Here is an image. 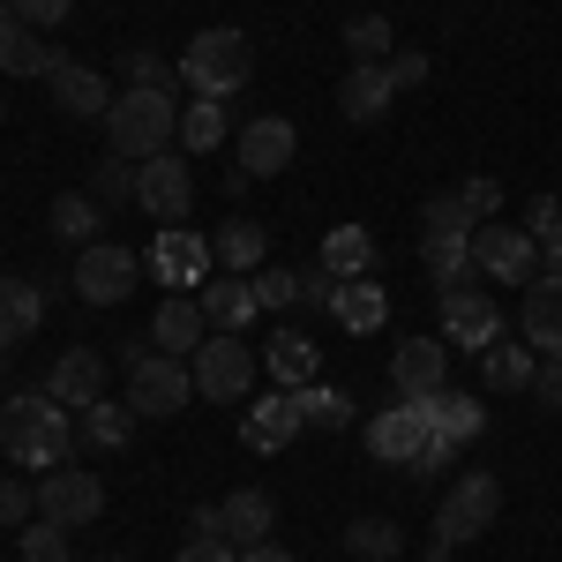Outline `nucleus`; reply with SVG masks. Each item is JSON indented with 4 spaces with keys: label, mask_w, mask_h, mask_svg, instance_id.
<instances>
[{
    "label": "nucleus",
    "mask_w": 562,
    "mask_h": 562,
    "mask_svg": "<svg viewBox=\"0 0 562 562\" xmlns=\"http://www.w3.org/2000/svg\"><path fill=\"white\" fill-rule=\"evenodd\" d=\"M0 450H8V465H31V473L76 465V420H68V405H53L45 390H15L0 405Z\"/></svg>",
    "instance_id": "obj_1"
},
{
    "label": "nucleus",
    "mask_w": 562,
    "mask_h": 562,
    "mask_svg": "<svg viewBox=\"0 0 562 562\" xmlns=\"http://www.w3.org/2000/svg\"><path fill=\"white\" fill-rule=\"evenodd\" d=\"M248 76H256V45H248V31H233V23L195 31L188 53H180V83L195 90V98H240Z\"/></svg>",
    "instance_id": "obj_2"
},
{
    "label": "nucleus",
    "mask_w": 562,
    "mask_h": 562,
    "mask_svg": "<svg viewBox=\"0 0 562 562\" xmlns=\"http://www.w3.org/2000/svg\"><path fill=\"white\" fill-rule=\"evenodd\" d=\"M105 143L121 150V158H158V150H173L180 143V98L173 90H121L113 98V113H105Z\"/></svg>",
    "instance_id": "obj_3"
},
{
    "label": "nucleus",
    "mask_w": 562,
    "mask_h": 562,
    "mask_svg": "<svg viewBox=\"0 0 562 562\" xmlns=\"http://www.w3.org/2000/svg\"><path fill=\"white\" fill-rule=\"evenodd\" d=\"M188 397H195V368L173 360V352H143V338L128 346V405L143 420H173L188 413Z\"/></svg>",
    "instance_id": "obj_4"
},
{
    "label": "nucleus",
    "mask_w": 562,
    "mask_h": 562,
    "mask_svg": "<svg viewBox=\"0 0 562 562\" xmlns=\"http://www.w3.org/2000/svg\"><path fill=\"white\" fill-rule=\"evenodd\" d=\"M503 518V480L473 465V473H458L442 487V510H435V540H450V548H473L487 525Z\"/></svg>",
    "instance_id": "obj_5"
},
{
    "label": "nucleus",
    "mask_w": 562,
    "mask_h": 562,
    "mask_svg": "<svg viewBox=\"0 0 562 562\" xmlns=\"http://www.w3.org/2000/svg\"><path fill=\"white\" fill-rule=\"evenodd\" d=\"M435 450V397H397V405H383L375 420H368V458L375 465H420Z\"/></svg>",
    "instance_id": "obj_6"
},
{
    "label": "nucleus",
    "mask_w": 562,
    "mask_h": 562,
    "mask_svg": "<svg viewBox=\"0 0 562 562\" xmlns=\"http://www.w3.org/2000/svg\"><path fill=\"white\" fill-rule=\"evenodd\" d=\"M188 368H195V397L203 405H240L256 390V346L248 338H225V330H211Z\"/></svg>",
    "instance_id": "obj_7"
},
{
    "label": "nucleus",
    "mask_w": 562,
    "mask_h": 562,
    "mask_svg": "<svg viewBox=\"0 0 562 562\" xmlns=\"http://www.w3.org/2000/svg\"><path fill=\"white\" fill-rule=\"evenodd\" d=\"M135 278H143V262H135V248H121V240L76 248V270H68V285H76L83 307H121L135 293Z\"/></svg>",
    "instance_id": "obj_8"
},
{
    "label": "nucleus",
    "mask_w": 562,
    "mask_h": 562,
    "mask_svg": "<svg viewBox=\"0 0 562 562\" xmlns=\"http://www.w3.org/2000/svg\"><path fill=\"white\" fill-rule=\"evenodd\" d=\"M473 278L487 285H532L540 278V240L525 225H473Z\"/></svg>",
    "instance_id": "obj_9"
},
{
    "label": "nucleus",
    "mask_w": 562,
    "mask_h": 562,
    "mask_svg": "<svg viewBox=\"0 0 562 562\" xmlns=\"http://www.w3.org/2000/svg\"><path fill=\"white\" fill-rule=\"evenodd\" d=\"M135 211L158 217V225H188V211H195V173H188L180 150H158V158L135 166Z\"/></svg>",
    "instance_id": "obj_10"
},
{
    "label": "nucleus",
    "mask_w": 562,
    "mask_h": 562,
    "mask_svg": "<svg viewBox=\"0 0 562 562\" xmlns=\"http://www.w3.org/2000/svg\"><path fill=\"white\" fill-rule=\"evenodd\" d=\"M150 278L166 285V293H203L211 285V270H217V256H211V240L195 233V225H166L158 240H150Z\"/></svg>",
    "instance_id": "obj_11"
},
{
    "label": "nucleus",
    "mask_w": 562,
    "mask_h": 562,
    "mask_svg": "<svg viewBox=\"0 0 562 562\" xmlns=\"http://www.w3.org/2000/svg\"><path fill=\"white\" fill-rule=\"evenodd\" d=\"M38 518L53 525H98L105 518V480L90 473V465H53V473H38Z\"/></svg>",
    "instance_id": "obj_12"
},
{
    "label": "nucleus",
    "mask_w": 562,
    "mask_h": 562,
    "mask_svg": "<svg viewBox=\"0 0 562 562\" xmlns=\"http://www.w3.org/2000/svg\"><path fill=\"white\" fill-rule=\"evenodd\" d=\"M503 338V307L487 285H442V346L450 352H487Z\"/></svg>",
    "instance_id": "obj_13"
},
{
    "label": "nucleus",
    "mask_w": 562,
    "mask_h": 562,
    "mask_svg": "<svg viewBox=\"0 0 562 562\" xmlns=\"http://www.w3.org/2000/svg\"><path fill=\"white\" fill-rule=\"evenodd\" d=\"M233 150H240V173H248V180H278L293 158H301V128L278 121V113H256L248 128L233 135Z\"/></svg>",
    "instance_id": "obj_14"
},
{
    "label": "nucleus",
    "mask_w": 562,
    "mask_h": 562,
    "mask_svg": "<svg viewBox=\"0 0 562 562\" xmlns=\"http://www.w3.org/2000/svg\"><path fill=\"white\" fill-rule=\"evenodd\" d=\"M390 383H397V397H442L450 390V346L442 338H405L390 352Z\"/></svg>",
    "instance_id": "obj_15"
},
{
    "label": "nucleus",
    "mask_w": 562,
    "mask_h": 562,
    "mask_svg": "<svg viewBox=\"0 0 562 562\" xmlns=\"http://www.w3.org/2000/svg\"><path fill=\"white\" fill-rule=\"evenodd\" d=\"M301 428H307V413H301V397L293 390H262V405H248L240 413V442L248 450H285V442H301Z\"/></svg>",
    "instance_id": "obj_16"
},
{
    "label": "nucleus",
    "mask_w": 562,
    "mask_h": 562,
    "mask_svg": "<svg viewBox=\"0 0 562 562\" xmlns=\"http://www.w3.org/2000/svg\"><path fill=\"white\" fill-rule=\"evenodd\" d=\"M45 397L68 405V413H76V405H98V397H105V352L68 346L53 368H45Z\"/></svg>",
    "instance_id": "obj_17"
},
{
    "label": "nucleus",
    "mask_w": 562,
    "mask_h": 562,
    "mask_svg": "<svg viewBox=\"0 0 562 562\" xmlns=\"http://www.w3.org/2000/svg\"><path fill=\"white\" fill-rule=\"evenodd\" d=\"M60 60H68L60 45H45L38 31L15 15V8H0V76H38V83H45Z\"/></svg>",
    "instance_id": "obj_18"
},
{
    "label": "nucleus",
    "mask_w": 562,
    "mask_h": 562,
    "mask_svg": "<svg viewBox=\"0 0 562 562\" xmlns=\"http://www.w3.org/2000/svg\"><path fill=\"white\" fill-rule=\"evenodd\" d=\"M203 330H211V315H203V301H195V293H166V301H158V315H150V346L173 352V360H195Z\"/></svg>",
    "instance_id": "obj_19"
},
{
    "label": "nucleus",
    "mask_w": 562,
    "mask_h": 562,
    "mask_svg": "<svg viewBox=\"0 0 562 562\" xmlns=\"http://www.w3.org/2000/svg\"><path fill=\"white\" fill-rule=\"evenodd\" d=\"M45 90H53V105H60L68 121H105V113H113L105 76H98V68H83V60H60V68L45 76Z\"/></svg>",
    "instance_id": "obj_20"
},
{
    "label": "nucleus",
    "mask_w": 562,
    "mask_h": 562,
    "mask_svg": "<svg viewBox=\"0 0 562 562\" xmlns=\"http://www.w3.org/2000/svg\"><path fill=\"white\" fill-rule=\"evenodd\" d=\"M518 330H525V346L540 352V360H548V352H562V278H548V270H540V278L525 285Z\"/></svg>",
    "instance_id": "obj_21"
},
{
    "label": "nucleus",
    "mask_w": 562,
    "mask_h": 562,
    "mask_svg": "<svg viewBox=\"0 0 562 562\" xmlns=\"http://www.w3.org/2000/svg\"><path fill=\"white\" fill-rule=\"evenodd\" d=\"M195 301H203V315H211V330H225V338H240V330H248V323L262 315L256 278H233V270H225V278H211Z\"/></svg>",
    "instance_id": "obj_22"
},
{
    "label": "nucleus",
    "mask_w": 562,
    "mask_h": 562,
    "mask_svg": "<svg viewBox=\"0 0 562 562\" xmlns=\"http://www.w3.org/2000/svg\"><path fill=\"white\" fill-rule=\"evenodd\" d=\"M330 315H338V330H352V338H375V330L390 323L383 278H346V285L330 293Z\"/></svg>",
    "instance_id": "obj_23"
},
{
    "label": "nucleus",
    "mask_w": 562,
    "mask_h": 562,
    "mask_svg": "<svg viewBox=\"0 0 562 562\" xmlns=\"http://www.w3.org/2000/svg\"><path fill=\"white\" fill-rule=\"evenodd\" d=\"M262 368L278 375V390H307V383H323V346L307 330H278L262 346Z\"/></svg>",
    "instance_id": "obj_24"
},
{
    "label": "nucleus",
    "mask_w": 562,
    "mask_h": 562,
    "mask_svg": "<svg viewBox=\"0 0 562 562\" xmlns=\"http://www.w3.org/2000/svg\"><path fill=\"white\" fill-rule=\"evenodd\" d=\"M45 285H53V278H0V352L23 346L45 323Z\"/></svg>",
    "instance_id": "obj_25"
},
{
    "label": "nucleus",
    "mask_w": 562,
    "mask_h": 562,
    "mask_svg": "<svg viewBox=\"0 0 562 562\" xmlns=\"http://www.w3.org/2000/svg\"><path fill=\"white\" fill-rule=\"evenodd\" d=\"M420 262H428L435 293H442V285H473V233H442V225H420Z\"/></svg>",
    "instance_id": "obj_26"
},
{
    "label": "nucleus",
    "mask_w": 562,
    "mask_h": 562,
    "mask_svg": "<svg viewBox=\"0 0 562 562\" xmlns=\"http://www.w3.org/2000/svg\"><path fill=\"white\" fill-rule=\"evenodd\" d=\"M390 105H397V90H390L383 68H352L346 83H338V113H346L352 128H375V121H390Z\"/></svg>",
    "instance_id": "obj_27"
},
{
    "label": "nucleus",
    "mask_w": 562,
    "mask_h": 562,
    "mask_svg": "<svg viewBox=\"0 0 562 562\" xmlns=\"http://www.w3.org/2000/svg\"><path fill=\"white\" fill-rule=\"evenodd\" d=\"M217 518H225V540H233V548H256V540H270V525H278V503H270L262 487H233V495L217 503Z\"/></svg>",
    "instance_id": "obj_28"
},
{
    "label": "nucleus",
    "mask_w": 562,
    "mask_h": 562,
    "mask_svg": "<svg viewBox=\"0 0 562 562\" xmlns=\"http://www.w3.org/2000/svg\"><path fill=\"white\" fill-rule=\"evenodd\" d=\"M211 256H217V270H233V278H256L262 256H270V240H262L256 217H225L211 233Z\"/></svg>",
    "instance_id": "obj_29"
},
{
    "label": "nucleus",
    "mask_w": 562,
    "mask_h": 562,
    "mask_svg": "<svg viewBox=\"0 0 562 562\" xmlns=\"http://www.w3.org/2000/svg\"><path fill=\"white\" fill-rule=\"evenodd\" d=\"M315 262H323L338 285H346V278H375V233H368V225H330Z\"/></svg>",
    "instance_id": "obj_30"
},
{
    "label": "nucleus",
    "mask_w": 562,
    "mask_h": 562,
    "mask_svg": "<svg viewBox=\"0 0 562 562\" xmlns=\"http://www.w3.org/2000/svg\"><path fill=\"white\" fill-rule=\"evenodd\" d=\"M135 420H143V413H135L128 397H98V405H83V428H76V442H90V450H105V458H113V450H128Z\"/></svg>",
    "instance_id": "obj_31"
},
{
    "label": "nucleus",
    "mask_w": 562,
    "mask_h": 562,
    "mask_svg": "<svg viewBox=\"0 0 562 562\" xmlns=\"http://www.w3.org/2000/svg\"><path fill=\"white\" fill-rule=\"evenodd\" d=\"M225 135H240V128H233V105H225V98H195V105H180V143H188L195 158H211Z\"/></svg>",
    "instance_id": "obj_32"
},
{
    "label": "nucleus",
    "mask_w": 562,
    "mask_h": 562,
    "mask_svg": "<svg viewBox=\"0 0 562 562\" xmlns=\"http://www.w3.org/2000/svg\"><path fill=\"white\" fill-rule=\"evenodd\" d=\"M532 368H540V352L518 346V338H495L480 352V383L487 390H532Z\"/></svg>",
    "instance_id": "obj_33"
},
{
    "label": "nucleus",
    "mask_w": 562,
    "mask_h": 562,
    "mask_svg": "<svg viewBox=\"0 0 562 562\" xmlns=\"http://www.w3.org/2000/svg\"><path fill=\"white\" fill-rule=\"evenodd\" d=\"M480 428H487L480 397H465V390H442V397H435V442H442V450H465V442H480Z\"/></svg>",
    "instance_id": "obj_34"
},
{
    "label": "nucleus",
    "mask_w": 562,
    "mask_h": 562,
    "mask_svg": "<svg viewBox=\"0 0 562 562\" xmlns=\"http://www.w3.org/2000/svg\"><path fill=\"white\" fill-rule=\"evenodd\" d=\"M45 225L68 240V248H90L98 240V225H105V211H98V195H83V188H68V195H53V211H45Z\"/></svg>",
    "instance_id": "obj_35"
},
{
    "label": "nucleus",
    "mask_w": 562,
    "mask_h": 562,
    "mask_svg": "<svg viewBox=\"0 0 562 562\" xmlns=\"http://www.w3.org/2000/svg\"><path fill=\"white\" fill-rule=\"evenodd\" d=\"M346 555H360V562H397V555H405V525H390V518H352V525H346Z\"/></svg>",
    "instance_id": "obj_36"
},
{
    "label": "nucleus",
    "mask_w": 562,
    "mask_h": 562,
    "mask_svg": "<svg viewBox=\"0 0 562 562\" xmlns=\"http://www.w3.org/2000/svg\"><path fill=\"white\" fill-rule=\"evenodd\" d=\"M346 53H352V68H383L390 53H397L390 15H352V23H346Z\"/></svg>",
    "instance_id": "obj_37"
},
{
    "label": "nucleus",
    "mask_w": 562,
    "mask_h": 562,
    "mask_svg": "<svg viewBox=\"0 0 562 562\" xmlns=\"http://www.w3.org/2000/svg\"><path fill=\"white\" fill-rule=\"evenodd\" d=\"M90 195H98V211H135V158L105 150L98 173H90Z\"/></svg>",
    "instance_id": "obj_38"
},
{
    "label": "nucleus",
    "mask_w": 562,
    "mask_h": 562,
    "mask_svg": "<svg viewBox=\"0 0 562 562\" xmlns=\"http://www.w3.org/2000/svg\"><path fill=\"white\" fill-rule=\"evenodd\" d=\"M293 397H301L307 428H352V390H338V383H307V390H293Z\"/></svg>",
    "instance_id": "obj_39"
},
{
    "label": "nucleus",
    "mask_w": 562,
    "mask_h": 562,
    "mask_svg": "<svg viewBox=\"0 0 562 562\" xmlns=\"http://www.w3.org/2000/svg\"><path fill=\"white\" fill-rule=\"evenodd\" d=\"M121 76H128V90H173L180 83V68L158 60L150 45H128V53H121Z\"/></svg>",
    "instance_id": "obj_40"
},
{
    "label": "nucleus",
    "mask_w": 562,
    "mask_h": 562,
    "mask_svg": "<svg viewBox=\"0 0 562 562\" xmlns=\"http://www.w3.org/2000/svg\"><path fill=\"white\" fill-rule=\"evenodd\" d=\"M256 301H262V307L307 301V270H278V262H262V270H256Z\"/></svg>",
    "instance_id": "obj_41"
},
{
    "label": "nucleus",
    "mask_w": 562,
    "mask_h": 562,
    "mask_svg": "<svg viewBox=\"0 0 562 562\" xmlns=\"http://www.w3.org/2000/svg\"><path fill=\"white\" fill-rule=\"evenodd\" d=\"M38 518V487H23V473H0V532H23Z\"/></svg>",
    "instance_id": "obj_42"
},
{
    "label": "nucleus",
    "mask_w": 562,
    "mask_h": 562,
    "mask_svg": "<svg viewBox=\"0 0 562 562\" xmlns=\"http://www.w3.org/2000/svg\"><path fill=\"white\" fill-rule=\"evenodd\" d=\"M15 540H23V562H76V555H68V525H53V518L23 525Z\"/></svg>",
    "instance_id": "obj_43"
},
{
    "label": "nucleus",
    "mask_w": 562,
    "mask_h": 562,
    "mask_svg": "<svg viewBox=\"0 0 562 562\" xmlns=\"http://www.w3.org/2000/svg\"><path fill=\"white\" fill-rule=\"evenodd\" d=\"M458 203H465V217H473V225H487V217H503V180H487V173L458 180Z\"/></svg>",
    "instance_id": "obj_44"
},
{
    "label": "nucleus",
    "mask_w": 562,
    "mask_h": 562,
    "mask_svg": "<svg viewBox=\"0 0 562 562\" xmlns=\"http://www.w3.org/2000/svg\"><path fill=\"white\" fill-rule=\"evenodd\" d=\"M532 405H548V413H562V352H548L540 368H532V390H525Z\"/></svg>",
    "instance_id": "obj_45"
},
{
    "label": "nucleus",
    "mask_w": 562,
    "mask_h": 562,
    "mask_svg": "<svg viewBox=\"0 0 562 562\" xmlns=\"http://www.w3.org/2000/svg\"><path fill=\"white\" fill-rule=\"evenodd\" d=\"M383 76H390V90H420L428 83V53H405V45H397L383 60Z\"/></svg>",
    "instance_id": "obj_46"
},
{
    "label": "nucleus",
    "mask_w": 562,
    "mask_h": 562,
    "mask_svg": "<svg viewBox=\"0 0 562 562\" xmlns=\"http://www.w3.org/2000/svg\"><path fill=\"white\" fill-rule=\"evenodd\" d=\"M420 225H442V233H473V217H465V203H458V188H450V195H428Z\"/></svg>",
    "instance_id": "obj_47"
},
{
    "label": "nucleus",
    "mask_w": 562,
    "mask_h": 562,
    "mask_svg": "<svg viewBox=\"0 0 562 562\" xmlns=\"http://www.w3.org/2000/svg\"><path fill=\"white\" fill-rule=\"evenodd\" d=\"M8 8H15L31 31H53V23H68V8H76V0H8Z\"/></svg>",
    "instance_id": "obj_48"
},
{
    "label": "nucleus",
    "mask_w": 562,
    "mask_h": 562,
    "mask_svg": "<svg viewBox=\"0 0 562 562\" xmlns=\"http://www.w3.org/2000/svg\"><path fill=\"white\" fill-rule=\"evenodd\" d=\"M173 562H240V548H233V540H188Z\"/></svg>",
    "instance_id": "obj_49"
},
{
    "label": "nucleus",
    "mask_w": 562,
    "mask_h": 562,
    "mask_svg": "<svg viewBox=\"0 0 562 562\" xmlns=\"http://www.w3.org/2000/svg\"><path fill=\"white\" fill-rule=\"evenodd\" d=\"M548 225H562V203H555V195H532V203H525V233L540 240Z\"/></svg>",
    "instance_id": "obj_50"
},
{
    "label": "nucleus",
    "mask_w": 562,
    "mask_h": 562,
    "mask_svg": "<svg viewBox=\"0 0 562 562\" xmlns=\"http://www.w3.org/2000/svg\"><path fill=\"white\" fill-rule=\"evenodd\" d=\"M188 532H195V540H225V518H217V503H203V510L188 518Z\"/></svg>",
    "instance_id": "obj_51"
},
{
    "label": "nucleus",
    "mask_w": 562,
    "mask_h": 562,
    "mask_svg": "<svg viewBox=\"0 0 562 562\" xmlns=\"http://www.w3.org/2000/svg\"><path fill=\"white\" fill-rule=\"evenodd\" d=\"M540 270H548V278H562V225H548V233H540Z\"/></svg>",
    "instance_id": "obj_52"
},
{
    "label": "nucleus",
    "mask_w": 562,
    "mask_h": 562,
    "mask_svg": "<svg viewBox=\"0 0 562 562\" xmlns=\"http://www.w3.org/2000/svg\"><path fill=\"white\" fill-rule=\"evenodd\" d=\"M240 562H293V555H285L278 540H256V548H240Z\"/></svg>",
    "instance_id": "obj_53"
},
{
    "label": "nucleus",
    "mask_w": 562,
    "mask_h": 562,
    "mask_svg": "<svg viewBox=\"0 0 562 562\" xmlns=\"http://www.w3.org/2000/svg\"><path fill=\"white\" fill-rule=\"evenodd\" d=\"M450 555H458L450 540H428V555H420V562H450Z\"/></svg>",
    "instance_id": "obj_54"
},
{
    "label": "nucleus",
    "mask_w": 562,
    "mask_h": 562,
    "mask_svg": "<svg viewBox=\"0 0 562 562\" xmlns=\"http://www.w3.org/2000/svg\"><path fill=\"white\" fill-rule=\"evenodd\" d=\"M0 121H8V105H0Z\"/></svg>",
    "instance_id": "obj_55"
},
{
    "label": "nucleus",
    "mask_w": 562,
    "mask_h": 562,
    "mask_svg": "<svg viewBox=\"0 0 562 562\" xmlns=\"http://www.w3.org/2000/svg\"><path fill=\"white\" fill-rule=\"evenodd\" d=\"M0 8H8V0H0Z\"/></svg>",
    "instance_id": "obj_56"
}]
</instances>
